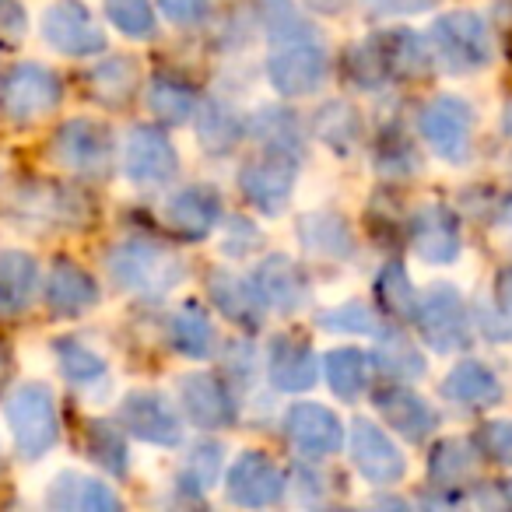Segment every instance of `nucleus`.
I'll return each instance as SVG.
<instances>
[{"label": "nucleus", "mask_w": 512, "mask_h": 512, "mask_svg": "<svg viewBox=\"0 0 512 512\" xmlns=\"http://www.w3.org/2000/svg\"><path fill=\"white\" fill-rule=\"evenodd\" d=\"M376 407H379V414L390 421V428H397V432L411 442H421L425 435H432V428H435L432 407H428L418 393L400 390V386L376 393Z\"/></svg>", "instance_id": "21"}, {"label": "nucleus", "mask_w": 512, "mask_h": 512, "mask_svg": "<svg viewBox=\"0 0 512 512\" xmlns=\"http://www.w3.org/2000/svg\"><path fill=\"white\" fill-rule=\"evenodd\" d=\"M221 470V446L218 442H200L190 456H186L183 470H179V488L186 491H207Z\"/></svg>", "instance_id": "40"}, {"label": "nucleus", "mask_w": 512, "mask_h": 512, "mask_svg": "<svg viewBox=\"0 0 512 512\" xmlns=\"http://www.w3.org/2000/svg\"><path fill=\"white\" fill-rule=\"evenodd\" d=\"M158 8L165 11V18L176 25H197L207 11V0H158Z\"/></svg>", "instance_id": "48"}, {"label": "nucleus", "mask_w": 512, "mask_h": 512, "mask_svg": "<svg viewBox=\"0 0 512 512\" xmlns=\"http://www.w3.org/2000/svg\"><path fill=\"white\" fill-rule=\"evenodd\" d=\"M99 292H95V281L81 271L71 260H57L50 271V285H46V302L57 316H78L88 306H95Z\"/></svg>", "instance_id": "22"}, {"label": "nucleus", "mask_w": 512, "mask_h": 512, "mask_svg": "<svg viewBox=\"0 0 512 512\" xmlns=\"http://www.w3.org/2000/svg\"><path fill=\"white\" fill-rule=\"evenodd\" d=\"M330 71V60L323 53V46L316 43H288L285 50H278L267 64V74H271V85L278 88L281 95H309L323 85Z\"/></svg>", "instance_id": "8"}, {"label": "nucleus", "mask_w": 512, "mask_h": 512, "mask_svg": "<svg viewBox=\"0 0 512 512\" xmlns=\"http://www.w3.org/2000/svg\"><path fill=\"white\" fill-rule=\"evenodd\" d=\"M271 383L281 393H306L316 386V355L309 344L292 341V337H281L271 348Z\"/></svg>", "instance_id": "20"}, {"label": "nucleus", "mask_w": 512, "mask_h": 512, "mask_svg": "<svg viewBox=\"0 0 512 512\" xmlns=\"http://www.w3.org/2000/svg\"><path fill=\"white\" fill-rule=\"evenodd\" d=\"M421 137L432 144L435 155L446 162H463L470 148V127H474V113L463 99L456 95H442V99L428 102L418 116Z\"/></svg>", "instance_id": "6"}, {"label": "nucleus", "mask_w": 512, "mask_h": 512, "mask_svg": "<svg viewBox=\"0 0 512 512\" xmlns=\"http://www.w3.org/2000/svg\"><path fill=\"white\" fill-rule=\"evenodd\" d=\"M53 351H57L60 369H64V376L71 379V383H95V379H102V372H106V362L78 341H57Z\"/></svg>", "instance_id": "41"}, {"label": "nucleus", "mask_w": 512, "mask_h": 512, "mask_svg": "<svg viewBox=\"0 0 512 512\" xmlns=\"http://www.w3.org/2000/svg\"><path fill=\"white\" fill-rule=\"evenodd\" d=\"M428 43L432 53L442 60L446 71H477V67H488L491 60V36L488 25L481 22V15L474 11H449L428 32Z\"/></svg>", "instance_id": "2"}, {"label": "nucleus", "mask_w": 512, "mask_h": 512, "mask_svg": "<svg viewBox=\"0 0 512 512\" xmlns=\"http://www.w3.org/2000/svg\"><path fill=\"white\" fill-rule=\"evenodd\" d=\"M376 165H379V172H386V176L404 179L418 169V158H414L411 144H407L404 137H383L376 148Z\"/></svg>", "instance_id": "44"}, {"label": "nucleus", "mask_w": 512, "mask_h": 512, "mask_svg": "<svg viewBox=\"0 0 512 512\" xmlns=\"http://www.w3.org/2000/svg\"><path fill=\"white\" fill-rule=\"evenodd\" d=\"M348 74L358 81V85H379V81L390 74V67H386V57H383V50H379V43L355 46V50L348 53Z\"/></svg>", "instance_id": "42"}, {"label": "nucleus", "mask_w": 512, "mask_h": 512, "mask_svg": "<svg viewBox=\"0 0 512 512\" xmlns=\"http://www.w3.org/2000/svg\"><path fill=\"white\" fill-rule=\"evenodd\" d=\"M477 453L502 463V467H512V421H488L477 432Z\"/></svg>", "instance_id": "46"}, {"label": "nucleus", "mask_w": 512, "mask_h": 512, "mask_svg": "<svg viewBox=\"0 0 512 512\" xmlns=\"http://www.w3.org/2000/svg\"><path fill=\"white\" fill-rule=\"evenodd\" d=\"M106 15L123 36H155V8H151V0H106Z\"/></svg>", "instance_id": "39"}, {"label": "nucleus", "mask_w": 512, "mask_h": 512, "mask_svg": "<svg viewBox=\"0 0 512 512\" xmlns=\"http://www.w3.org/2000/svg\"><path fill=\"white\" fill-rule=\"evenodd\" d=\"M43 36L53 50L67 53V57H88V53H99L106 46V36L99 32V25L74 0H60V4H53L46 11Z\"/></svg>", "instance_id": "9"}, {"label": "nucleus", "mask_w": 512, "mask_h": 512, "mask_svg": "<svg viewBox=\"0 0 512 512\" xmlns=\"http://www.w3.org/2000/svg\"><path fill=\"white\" fill-rule=\"evenodd\" d=\"M442 390H446L449 400H456L460 407H470V411H484V407H495L502 400V383L481 362L456 365L446 383H442Z\"/></svg>", "instance_id": "24"}, {"label": "nucleus", "mask_w": 512, "mask_h": 512, "mask_svg": "<svg viewBox=\"0 0 512 512\" xmlns=\"http://www.w3.org/2000/svg\"><path fill=\"white\" fill-rule=\"evenodd\" d=\"M351 460H355L358 474L372 484H397L407 470L404 456L393 446L390 435L369 421H355V428H351Z\"/></svg>", "instance_id": "11"}, {"label": "nucleus", "mask_w": 512, "mask_h": 512, "mask_svg": "<svg viewBox=\"0 0 512 512\" xmlns=\"http://www.w3.org/2000/svg\"><path fill=\"white\" fill-rule=\"evenodd\" d=\"M418 327L435 351H460L470 344V320L463 299L449 285H439L418 302Z\"/></svg>", "instance_id": "7"}, {"label": "nucleus", "mask_w": 512, "mask_h": 512, "mask_svg": "<svg viewBox=\"0 0 512 512\" xmlns=\"http://www.w3.org/2000/svg\"><path fill=\"white\" fill-rule=\"evenodd\" d=\"M267 22H271V32L274 36H285V39H292V29L295 32H302L306 36V22H302L299 15L292 11V4L288 0H267Z\"/></svg>", "instance_id": "47"}, {"label": "nucleus", "mask_w": 512, "mask_h": 512, "mask_svg": "<svg viewBox=\"0 0 512 512\" xmlns=\"http://www.w3.org/2000/svg\"><path fill=\"white\" fill-rule=\"evenodd\" d=\"M207 292H211L214 306L232 323H239V327L256 330L264 323V295L256 292L253 281H242L228 271H214L207 278Z\"/></svg>", "instance_id": "18"}, {"label": "nucleus", "mask_w": 512, "mask_h": 512, "mask_svg": "<svg viewBox=\"0 0 512 512\" xmlns=\"http://www.w3.org/2000/svg\"><path fill=\"white\" fill-rule=\"evenodd\" d=\"M85 449L109 474H127V442L113 421H92L85 432Z\"/></svg>", "instance_id": "34"}, {"label": "nucleus", "mask_w": 512, "mask_h": 512, "mask_svg": "<svg viewBox=\"0 0 512 512\" xmlns=\"http://www.w3.org/2000/svg\"><path fill=\"white\" fill-rule=\"evenodd\" d=\"M302 242H306L313 253L348 256L351 253L348 221L337 218V214H306V218H302Z\"/></svg>", "instance_id": "31"}, {"label": "nucleus", "mask_w": 512, "mask_h": 512, "mask_svg": "<svg viewBox=\"0 0 512 512\" xmlns=\"http://www.w3.org/2000/svg\"><path fill=\"white\" fill-rule=\"evenodd\" d=\"M376 365L393 379H418L421 372H425V355H421L404 334H386L383 341H379Z\"/></svg>", "instance_id": "35"}, {"label": "nucleus", "mask_w": 512, "mask_h": 512, "mask_svg": "<svg viewBox=\"0 0 512 512\" xmlns=\"http://www.w3.org/2000/svg\"><path fill=\"white\" fill-rule=\"evenodd\" d=\"M327 379L330 390L341 400H358L369 383V358L358 348H337L327 355Z\"/></svg>", "instance_id": "30"}, {"label": "nucleus", "mask_w": 512, "mask_h": 512, "mask_svg": "<svg viewBox=\"0 0 512 512\" xmlns=\"http://www.w3.org/2000/svg\"><path fill=\"white\" fill-rule=\"evenodd\" d=\"M8 425L22 456L36 460L57 442V404L43 383H29L8 400Z\"/></svg>", "instance_id": "3"}, {"label": "nucleus", "mask_w": 512, "mask_h": 512, "mask_svg": "<svg viewBox=\"0 0 512 512\" xmlns=\"http://www.w3.org/2000/svg\"><path fill=\"white\" fill-rule=\"evenodd\" d=\"M411 239L418 256H425L428 264H453L456 253H460L456 214L442 204H425L411 218Z\"/></svg>", "instance_id": "15"}, {"label": "nucleus", "mask_w": 512, "mask_h": 512, "mask_svg": "<svg viewBox=\"0 0 512 512\" xmlns=\"http://www.w3.org/2000/svg\"><path fill=\"white\" fill-rule=\"evenodd\" d=\"M285 432L309 456H330L341 449V421L323 404H295L285 418Z\"/></svg>", "instance_id": "16"}, {"label": "nucleus", "mask_w": 512, "mask_h": 512, "mask_svg": "<svg viewBox=\"0 0 512 512\" xmlns=\"http://www.w3.org/2000/svg\"><path fill=\"white\" fill-rule=\"evenodd\" d=\"M148 106L158 120L186 123L193 113H197V95H193V88L183 85L179 78L158 74V78H151V85H148Z\"/></svg>", "instance_id": "29"}, {"label": "nucleus", "mask_w": 512, "mask_h": 512, "mask_svg": "<svg viewBox=\"0 0 512 512\" xmlns=\"http://www.w3.org/2000/svg\"><path fill=\"white\" fill-rule=\"evenodd\" d=\"M8 372H11V351H8V344L0 341V390H4V379H8Z\"/></svg>", "instance_id": "53"}, {"label": "nucleus", "mask_w": 512, "mask_h": 512, "mask_svg": "<svg viewBox=\"0 0 512 512\" xmlns=\"http://www.w3.org/2000/svg\"><path fill=\"white\" fill-rule=\"evenodd\" d=\"M36 260L29 253H0V309L22 313L36 288Z\"/></svg>", "instance_id": "27"}, {"label": "nucleus", "mask_w": 512, "mask_h": 512, "mask_svg": "<svg viewBox=\"0 0 512 512\" xmlns=\"http://www.w3.org/2000/svg\"><path fill=\"white\" fill-rule=\"evenodd\" d=\"M123 169L134 183H165L176 172V151L155 127H134L123 151Z\"/></svg>", "instance_id": "14"}, {"label": "nucleus", "mask_w": 512, "mask_h": 512, "mask_svg": "<svg viewBox=\"0 0 512 512\" xmlns=\"http://www.w3.org/2000/svg\"><path fill=\"white\" fill-rule=\"evenodd\" d=\"M253 285L256 292L264 295L267 306L274 309H295L306 299V278H302L299 267L292 260H285V256H267L264 264L256 267Z\"/></svg>", "instance_id": "23"}, {"label": "nucleus", "mask_w": 512, "mask_h": 512, "mask_svg": "<svg viewBox=\"0 0 512 512\" xmlns=\"http://www.w3.org/2000/svg\"><path fill=\"white\" fill-rule=\"evenodd\" d=\"M214 323L200 306H183L172 320V348L186 358H207L214 351Z\"/></svg>", "instance_id": "28"}, {"label": "nucleus", "mask_w": 512, "mask_h": 512, "mask_svg": "<svg viewBox=\"0 0 512 512\" xmlns=\"http://www.w3.org/2000/svg\"><path fill=\"white\" fill-rule=\"evenodd\" d=\"M50 505L78 509V512H113V509H120V498L102 481H92V477H81V474H64L53 484Z\"/></svg>", "instance_id": "25"}, {"label": "nucleus", "mask_w": 512, "mask_h": 512, "mask_svg": "<svg viewBox=\"0 0 512 512\" xmlns=\"http://www.w3.org/2000/svg\"><path fill=\"white\" fill-rule=\"evenodd\" d=\"M60 106V81L43 64H18L0 88V116L15 127L39 120Z\"/></svg>", "instance_id": "4"}, {"label": "nucleus", "mask_w": 512, "mask_h": 512, "mask_svg": "<svg viewBox=\"0 0 512 512\" xmlns=\"http://www.w3.org/2000/svg\"><path fill=\"white\" fill-rule=\"evenodd\" d=\"M435 0H365V11L372 15H414V11L432 8Z\"/></svg>", "instance_id": "50"}, {"label": "nucleus", "mask_w": 512, "mask_h": 512, "mask_svg": "<svg viewBox=\"0 0 512 512\" xmlns=\"http://www.w3.org/2000/svg\"><path fill=\"white\" fill-rule=\"evenodd\" d=\"M239 183H242V193H246L260 211L278 214L295 186V158L292 155L285 158L281 151H267L264 158L242 165Z\"/></svg>", "instance_id": "10"}, {"label": "nucleus", "mask_w": 512, "mask_h": 512, "mask_svg": "<svg viewBox=\"0 0 512 512\" xmlns=\"http://www.w3.org/2000/svg\"><path fill=\"white\" fill-rule=\"evenodd\" d=\"M179 400H183L186 414L197 421L200 428H221L232 421V400H228L225 386L207 372H193L179 383Z\"/></svg>", "instance_id": "19"}, {"label": "nucleus", "mask_w": 512, "mask_h": 512, "mask_svg": "<svg viewBox=\"0 0 512 512\" xmlns=\"http://www.w3.org/2000/svg\"><path fill=\"white\" fill-rule=\"evenodd\" d=\"M477 470V449L463 439H442L428 456V477L435 488H460Z\"/></svg>", "instance_id": "26"}, {"label": "nucleus", "mask_w": 512, "mask_h": 512, "mask_svg": "<svg viewBox=\"0 0 512 512\" xmlns=\"http://www.w3.org/2000/svg\"><path fill=\"white\" fill-rule=\"evenodd\" d=\"M225 491L235 505L256 509V505L278 502L281 491H285V477H281V470L274 467L264 453H242L239 460L228 467Z\"/></svg>", "instance_id": "12"}, {"label": "nucleus", "mask_w": 512, "mask_h": 512, "mask_svg": "<svg viewBox=\"0 0 512 512\" xmlns=\"http://www.w3.org/2000/svg\"><path fill=\"white\" fill-rule=\"evenodd\" d=\"M376 292H379V302H383L386 313L400 316V320L418 316L421 299L411 288V278H407L404 264H386V271L379 274V281H376Z\"/></svg>", "instance_id": "36"}, {"label": "nucleus", "mask_w": 512, "mask_h": 512, "mask_svg": "<svg viewBox=\"0 0 512 512\" xmlns=\"http://www.w3.org/2000/svg\"><path fill=\"white\" fill-rule=\"evenodd\" d=\"M358 130H362L358 113L351 106H344V102H330V106H323L320 116H316V134L337 151H348L351 144H355Z\"/></svg>", "instance_id": "38"}, {"label": "nucleus", "mask_w": 512, "mask_h": 512, "mask_svg": "<svg viewBox=\"0 0 512 512\" xmlns=\"http://www.w3.org/2000/svg\"><path fill=\"white\" fill-rule=\"evenodd\" d=\"M53 162L78 172V176L102 179L113 169V141L99 123L71 120L53 134Z\"/></svg>", "instance_id": "5"}, {"label": "nucleus", "mask_w": 512, "mask_h": 512, "mask_svg": "<svg viewBox=\"0 0 512 512\" xmlns=\"http://www.w3.org/2000/svg\"><path fill=\"white\" fill-rule=\"evenodd\" d=\"M313 11H323V15H334V11H344L348 8V0H306Z\"/></svg>", "instance_id": "52"}, {"label": "nucleus", "mask_w": 512, "mask_h": 512, "mask_svg": "<svg viewBox=\"0 0 512 512\" xmlns=\"http://www.w3.org/2000/svg\"><path fill=\"white\" fill-rule=\"evenodd\" d=\"M498 299H502L505 313H512V267H505V271L498 274Z\"/></svg>", "instance_id": "51"}, {"label": "nucleus", "mask_w": 512, "mask_h": 512, "mask_svg": "<svg viewBox=\"0 0 512 512\" xmlns=\"http://www.w3.org/2000/svg\"><path fill=\"white\" fill-rule=\"evenodd\" d=\"M505 502H509V505H512V481H509V484H505Z\"/></svg>", "instance_id": "54"}, {"label": "nucleus", "mask_w": 512, "mask_h": 512, "mask_svg": "<svg viewBox=\"0 0 512 512\" xmlns=\"http://www.w3.org/2000/svg\"><path fill=\"white\" fill-rule=\"evenodd\" d=\"M88 85H92L95 99L109 102V106H123V102L130 99V92H134L137 85V71L130 60L116 57V60H106V64L92 67V74H88Z\"/></svg>", "instance_id": "32"}, {"label": "nucleus", "mask_w": 512, "mask_h": 512, "mask_svg": "<svg viewBox=\"0 0 512 512\" xmlns=\"http://www.w3.org/2000/svg\"><path fill=\"white\" fill-rule=\"evenodd\" d=\"M25 36V11L18 8L15 0H0V39H18Z\"/></svg>", "instance_id": "49"}, {"label": "nucleus", "mask_w": 512, "mask_h": 512, "mask_svg": "<svg viewBox=\"0 0 512 512\" xmlns=\"http://www.w3.org/2000/svg\"><path fill=\"white\" fill-rule=\"evenodd\" d=\"M239 134H242V123L228 106H221V102H207V106L200 109L197 137L207 151H214V155H218V151H228L235 141H239Z\"/></svg>", "instance_id": "33"}, {"label": "nucleus", "mask_w": 512, "mask_h": 512, "mask_svg": "<svg viewBox=\"0 0 512 512\" xmlns=\"http://www.w3.org/2000/svg\"><path fill=\"white\" fill-rule=\"evenodd\" d=\"M260 134H264L267 148L281 151V155H295L299 158V134H295V120L288 113L278 109H264V120H260Z\"/></svg>", "instance_id": "43"}, {"label": "nucleus", "mask_w": 512, "mask_h": 512, "mask_svg": "<svg viewBox=\"0 0 512 512\" xmlns=\"http://www.w3.org/2000/svg\"><path fill=\"white\" fill-rule=\"evenodd\" d=\"M379 50L386 57L390 74H425L428 71V53L414 32H386L379 39Z\"/></svg>", "instance_id": "37"}, {"label": "nucleus", "mask_w": 512, "mask_h": 512, "mask_svg": "<svg viewBox=\"0 0 512 512\" xmlns=\"http://www.w3.org/2000/svg\"><path fill=\"white\" fill-rule=\"evenodd\" d=\"M109 274L127 292L162 295L183 278V264L155 242H123L109 253Z\"/></svg>", "instance_id": "1"}, {"label": "nucleus", "mask_w": 512, "mask_h": 512, "mask_svg": "<svg viewBox=\"0 0 512 512\" xmlns=\"http://www.w3.org/2000/svg\"><path fill=\"white\" fill-rule=\"evenodd\" d=\"M120 425L130 428L137 439L155 442V446H176L183 435L176 411L158 393H130L120 407Z\"/></svg>", "instance_id": "13"}, {"label": "nucleus", "mask_w": 512, "mask_h": 512, "mask_svg": "<svg viewBox=\"0 0 512 512\" xmlns=\"http://www.w3.org/2000/svg\"><path fill=\"white\" fill-rule=\"evenodd\" d=\"M221 214V200L211 186H186L165 207V221L183 239H204Z\"/></svg>", "instance_id": "17"}, {"label": "nucleus", "mask_w": 512, "mask_h": 512, "mask_svg": "<svg viewBox=\"0 0 512 512\" xmlns=\"http://www.w3.org/2000/svg\"><path fill=\"white\" fill-rule=\"evenodd\" d=\"M320 323L327 330H334V334H376V320H372L369 306H362V302H348L341 309H330Z\"/></svg>", "instance_id": "45"}]
</instances>
